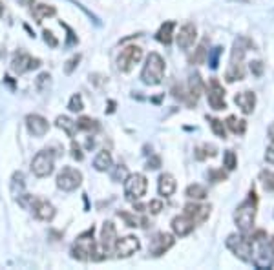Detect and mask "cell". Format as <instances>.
I'll list each match as a JSON object with an SVG mask.
<instances>
[{
	"label": "cell",
	"mask_w": 274,
	"mask_h": 270,
	"mask_svg": "<svg viewBox=\"0 0 274 270\" xmlns=\"http://www.w3.org/2000/svg\"><path fill=\"white\" fill-rule=\"evenodd\" d=\"M252 44L250 40H247L245 37H238L234 40V48H232L230 53V62H228V68L225 71V79L227 82H236V80H242L245 77V64H243V57L247 53V48H250Z\"/></svg>",
	"instance_id": "1"
},
{
	"label": "cell",
	"mask_w": 274,
	"mask_h": 270,
	"mask_svg": "<svg viewBox=\"0 0 274 270\" xmlns=\"http://www.w3.org/2000/svg\"><path fill=\"white\" fill-rule=\"evenodd\" d=\"M256 207H258L256 192L250 190L248 199L243 201L242 205L236 208V212H234V221H236L238 228H240L242 232H247V230L252 228L254 221H256Z\"/></svg>",
	"instance_id": "2"
},
{
	"label": "cell",
	"mask_w": 274,
	"mask_h": 270,
	"mask_svg": "<svg viewBox=\"0 0 274 270\" xmlns=\"http://www.w3.org/2000/svg\"><path fill=\"white\" fill-rule=\"evenodd\" d=\"M164 58L159 53H150L146 58V64L141 71V80L148 86H158L164 77Z\"/></svg>",
	"instance_id": "3"
},
{
	"label": "cell",
	"mask_w": 274,
	"mask_h": 270,
	"mask_svg": "<svg viewBox=\"0 0 274 270\" xmlns=\"http://www.w3.org/2000/svg\"><path fill=\"white\" fill-rule=\"evenodd\" d=\"M227 247L228 250H232V254L240 258L242 261H252V241L247 238V236H242V234H230L227 238Z\"/></svg>",
	"instance_id": "4"
},
{
	"label": "cell",
	"mask_w": 274,
	"mask_h": 270,
	"mask_svg": "<svg viewBox=\"0 0 274 270\" xmlns=\"http://www.w3.org/2000/svg\"><path fill=\"white\" fill-rule=\"evenodd\" d=\"M146 188H148L146 177L142 174L128 175L126 179H124V196H126V199H130V201L141 199V197L146 194Z\"/></svg>",
	"instance_id": "5"
},
{
	"label": "cell",
	"mask_w": 274,
	"mask_h": 270,
	"mask_svg": "<svg viewBox=\"0 0 274 270\" xmlns=\"http://www.w3.org/2000/svg\"><path fill=\"white\" fill-rule=\"evenodd\" d=\"M80 183H82V174L77 168H72V166H64L57 175V186L64 192L77 190Z\"/></svg>",
	"instance_id": "6"
},
{
	"label": "cell",
	"mask_w": 274,
	"mask_h": 270,
	"mask_svg": "<svg viewBox=\"0 0 274 270\" xmlns=\"http://www.w3.org/2000/svg\"><path fill=\"white\" fill-rule=\"evenodd\" d=\"M141 58H142V49L139 46H126L119 53V57H117V68L121 69L122 73H128V71H132V68Z\"/></svg>",
	"instance_id": "7"
},
{
	"label": "cell",
	"mask_w": 274,
	"mask_h": 270,
	"mask_svg": "<svg viewBox=\"0 0 274 270\" xmlns=\"http://www.w3.org/2000/svg\"><path fill=\"white\" fill-rule=\"evenodd\" d=\"M55 163H53V155L50 152H38L32 161V172L37 177H48L53 174Z\"/></svg>",
	"instance_id": "8"
},
{
	"label": "cell",
	"mask_w": 274,
	"mask_h": 270,
	"mask_svg": "<svg viewBox=\"0 0 274 270\" xmlns=\"http://www.w3.org/2000/svg\"><path fill=\"white\" fill-rule=\"evenodd\" d=\"M30 208H32L33 216L40 219V221H52L55 217V207L52 203L46 201V199H38V197L30 196V201H28Z\"/></svg>",
	"instance_id": "9"
},
{
	"label": "cell",
	"mask_w": 274,
	"mask_h": 270,
	"mask_svg": "<svg viewBox=\"0 0 274 270\" xmlns=\"http://www.w3.org/2000/svg\"><path fill=\"white\" fill-rule=\"evenodd\" d=\"M176 239L172 234H166V232H159L154 236V239L150 241V254L154 258H159V256L166 254L172 247H174Z\"/></svg>",
	"instance_id": "10"
},
{
	"label": "cell",
	"mask_w": 274,
	"mask_h": 270,
	"mask_svg": "<svg viewBox=\"0 0 274 270\" xmlns=\"http://www.w3.org/2000/svg\"><path fill=\"white\" fill-rule=\"evenodd\" d=\"M139 249H141V243H139V239L136 236H126V238L117 239L116 245H114V252H116V256L119 260L121 258H130Z\"/></svg>",
	"instance_id": "11"
},
{
	"label": "cell",
	"mask_w": 274,
	"mask_h": 270,
	"mask_svg": "<svg viewBox=\"0 0 274 270\" xmlns=\"http://www.w3.org/2000/svg\"><path fill=\"white\" fill-rule=\"evenodd\" d=\"M40 66V58H33L32 55L28 53H15L13 60H11V69L15 73H26V71H32V69H37Z\"/></svg>",
	"instance_id": "12"
},
{
	"label": "cell",
	"mask_w": 274,
	"mask_h": 270,
	"mask_svg": "<svg viewBox=\"0 0 274 270\" xmlns=\"http://www.w3.org/2000/svg\"><path fill=\"white\" fill-rule=\"evenodd\" d=\"M208 104L214 110H225L227 108L225 90H223L222 82L218 79H210V84H208Z\"/></svg>",
	"instance_id": "13"
},
{
	"label": "cell",
	"mask_w": 274,
	"mask_h": 270,
	"mask_svg": "<svg viewBox=\"0 0 274 270\" xmlns=\"http://www.w3.org/2000/svg\"><path fill=\"white\" fill-rule=\"evenodd\" d=\"M210 205H198V203H188L184 205V216H188L196 225L205 223L210 217Z\"/></svg>",
	"instance_id": "14"
},
{
	"label": "cell",
	"mask_w": 274,
	"mask_h": 270,
	"mask_svg": "<svg viewBox=\"0 0 274 270\" xmlns=\"http://www.w3.org/2000/svg\"><path fill=\"white\" fill-rule=\"evenodd\" d=\"M26 126L28 132L32 133L33 137H44L50 130V124L44 119L42 115H37V113H32V115L26 117Z\"/></svg>",
	"instance_id": "15"
},
{
	"label": "cell",
	"mask_w": 274,
	"mask_h": 270,
	"mask_svg": "<svg viewBox=\"0 0 274 270\" xmlns=\"http://www.w3.org/2000/svg\"><path fill=\"white\" fill-rule=\"evenodd\" d=\"M196 38H198V29H196L194 24H184L180 29V33L176 35V42L181 49H188L190 46H194Z\"/></svg>",
	"instance_id": "16"
},
{
	"label": "cell",
	"mask_w": 274,
	"mask_h": 270,
	"mask_svg": "<svg viewBox=\"0 0 274 270\" xmlns=\"http://www.w3.org/2000/svg\"><path fill=\"white\" fill-rule=\"evenodd\" d=\"M196 228V223L190 219L188 216H178L172 219V230H174L176 236H180V238H184V236H188V234L194 232Z\"/></svg>",
	"instance_id": "17"
},
{
	"label": "cell",
	"mask_w": 274,
	"mask_h": 270,
	"mask_svg": "<svg viewBox=\"0 0 274 270\" xmlns=\"http://www.w3.org/2000/svg\"><path fill=\"white\" fill-rule=\"evenodd\" d=\"M234 102L245 115H248V113H252L254 106H256V93L254 91H240L234 97Z\"/></svg>",
	"instance_id": "18"
},
{
	"label": "cell",
	"mask_w": 274,
	"mask_h": 270,
	"mask_svg": "<svg viewBox=\"0 0 274 270\" xmlns=\"http://www.w3.org/2000/svg\"><path fill=\"white\" fill-rule=\"evenodd\" d=\"M117 241V228L112 221H106L102 225V230H100V245L104 247L106 252L114 250V245Z\"/></svg>",
	"instance_id": "19"
},
{
	"label": "cell",
	"mask_w": 274,
	"mask_h": 270,
	"mask_svg": "<svg viewBox=\"0 0 274 270\" xmlns=\"http://www.w3.org/2000/svg\"><path fill=\"white\" fill-rule=\"evenodd\" d=\"M188 99H186V102H188V106H196V102H198V99H200V95L203 93V80H201L200 75H192L190 77V82H188Z\"/></svg>",
	"instance_id": "20"
},
{
	"label": "cell",
	"mask_w": 274,
	"mask_h": 270,
	"mask_svg": "<svg viewBox=\"0 0 274 270\" xmlns=\"http://www.w3.org/2000/svg\"><path fill=\"white\" fill-rule=\"evenodd\" d=\"M176 188H178V183H176L174 175H172V174H163L161 177H159L158 190H159V194H161V196H164V197L174 196Z\"/></svg>",
	"instance_id": "21"
},
{
	"label": "cell",
	"mask_w": 274,
	"mask_h": 270,
	"mask_svg": "<svg viewBox=\"0 0 274 270\" xmlns=\"http://www.w3.org/2000/svg\"><path fill=\"white\" fill-rule=\"evenodd\" d=\"M174 29H176V22L174 20L164 22L163 26L159 27V31H158V35H156V38H158L161 44H164V46H170V44H172V38H174Z\"/></svg>",
	"instance_id": "22"
},
{
	"label": "cell",
	"mask_w": 274,
	"mask_h": 270,
	"mask_svg": "<svg viewBox=\"0 0 274 270\" xmlns=\"http://www.w3.org/2000/svg\"><path fill=\"white\" fill-rule=\"evenodd\" d=\"M55 13H57V9H55L53 5H48V4H35L32 9V15L37 24H40L48 16H53Z\"/></svg>",
	"instance_id": "23"
},
{
	"label": "cell",
	"mask_w": 274,
	"mask_h": 270,
	"mask_svg": "<svg viewBox=\"0 0 274 270\" xmlns=\"http://www.w3.org/2000/svg\"><path fill=\"white\" fill-rule=\"evenodd\" d=\"M94 166L97 172H106V170H110V166H112V154L110 152H108V150H100L99 154L95 155Z\"/></svg>",
	"instance_id": "24"
},
{
	"label": "cell",
	"mask_w": 274,
	"mask_h": 270,
	"mask_svg": "<svg viewBox=\"0 0 274 270\" xmlns=\"http://www.w3.org/2000/svg\"><path fill=\"white\" fill-rule=\"evenodd\" d=\"M55 124H57V128H60V130H64L66 132V135L68 137L74 139L75 133H77V122H74L70 117H57V121H55Z\"/></svg>",
	"instance_id": "25"
},
{
	"label": "cell",
	"mask_w": 274,
	"mask_h": 270,
	"mask_svg": "<svg viewBox=\"0 0 274 270\" xmlns=\"http://www.w3.org/2000/svg\"><path fill=\"white\" fill-rule=\"evenodd\" d=\"M225 124H227L228 130H230L232 133H236V135H243L245 130H247V122L243 121V119H238V117H234V115L227 117Z\"/></svg>",
	"instance_id": "26"
},
{
	"label": "cell",
	"mask_w": 274,
	"mask_h": 270,
	"mask_svg": "<svg viewBox=\"0 0 274 270\" xmlns=\"http://www.w3.org/2000/svg\"><path fill=\"white\" fill-rule=\"evenodd\" d=\"M206 57H208V49H206V42H201L198 48L194 49V53L190 57V64H196V66H200V64H205L206 62Z\"/></svg>",
	"instance_id": "27"
},
{
	"label": "cell",
	"mask_w": 274,
	"mask_h": 270,
	"mask_svg": "<svg viewBox=\"0 0 274 270\" xmlns=\"http://www.w3.org/2000/svg\"><path fill=\"white\" fill-rule=\"evenodd\" d=\"M77 128L82 130V132L92 133V132H97L100 126H99V122L95 121V119H92V117H80L79 121H77Z\"/></svg>",
	"instance_id": "28"
},
{
	"label": "cell",
	"mask_w": 274,
	"mask_h": 270,
	"mask_svg": "<svg viewBox=\"0 0 274 270\" xmlns=\"http://www.w3.org/2000/svg\"><path fill=\"white\" fill-rule=\"evenodd\" d=\"M218 155V148L216 146H212V144H201L196 148V157L200 161L206 159V157H216Z\"/></svg>",
	"instance_id": "29"
},
{
	"label": "cell",
	"mask_w": 274,
	"mask_h": 270,
	"mask_svg": "<svg viewBox=\"0 0 274 270\" xmlns=\"http://www.w3.org/2000/svg\"><path fill=\"white\" fill-rule=\"evenodd\" d=\"M186 197H190V199H205L206 197V188L205 186L198 185V183H194V185H190L188 188H186Z\"/></svg>",
	"instance_id": "30"
},
{
	"label": "cell",
	"mask_w": 274,
	"mask_h": 270,
	"mask_svg": "<svg viewBox=\"0 0 274 270\" xmlns=\"http://www.w3.org/2000/svg\"><path fill=\"white\" fill-rule=\"evenodd\" d=\"M208 124H210L212 132L216 133L218 137L227 139V130H225V124H223V121H220V119H216V117H208Z\"/></svg>",
	"instance_id": "31"
},
{
	"label": "cell",
	"mask_w": 274,
	"mask_h": 270,
	"mask_svg": "<svg viewBox=\"0 0 274 270\" xmlns=\"http://www.w3.org/2000/svg\"><path fill=\"white\" fill-rule=\"evenodd\" d=\"M260 179H262V185L267 192H274V172L270 170H264L260 174Z\"/></svg>",
	"instance_id": "32"
},
{
	"label": "cell",
	"mask_w": 274,
	"mask_h": 270,
	"mask_svg": "<svg viewBox=\"0 0 274 270\" xmlns=\"http://www.w3.org/2000/svg\"><path fill=\"white\" fill-rule=\"evenodd\" d=\"M223 166L227 170H234L238 166V157L232 150H227V152L223 154Z\"/></svg>",
	"instance_id": "33"
},
{
	"label": "cell",
	"mask_w": 274,
	"mask_h": 270,
	"mask_svg": "<svg viewBox=\"0 0 274 270\" xmlns=\"http://www.w3.org/2000/svg\"><path fill=\"white\" fill-rule=\"evenodd\" d=\"M128 168L126 166H122V164H119L116 170H114V174H112V181H116V183H121V181H124L128 177Z\"/></svg>",
	"instance_id": "34"
},
{
	"label": "cell",
	"mask_w": 274,
	"mask_h": 270,
	"mask_svg": "<svg viewBox=\"0 0 274 270\" xmlns=\"http://www.w3.org/2000/svg\"><path fill=\"white\" fill-rule=\"evenodd\" d=\"M70 111H80L82 108H84V102H82V97L77 93V95H74L72 99H70V104H68Z\"/></svg>",
	"instance_id": "35"
},
{
	"label": "cell",
	"mask_w": 274,
	"mask_h": 270,
	"mask_svg": "<svg viewBox=\"0 0 274 270\" xmlns=\"http://www.w3.org/2000/svg\"><path fill=\"white\" fill-rule=\"evenodd\" d=\"M50 79H52V77H50V73H40L37 77V80H35V86H37V90L38 91H44L48 88V86H50Z\"/></svg>",
	"instance_id": "36"
},
{
	"label": "cell",
	"mask_w": 274,
	"mask_h": 270,
	"mask_svg": "<svg viewBox=\"0 0 274 270\" xmlns=\"http://www.w3.org/2000/svg\"><path fill=\"white\" fill-rule=\"evenodd\" d=\"M220 55H222V48H214L212 49V53L208 51V64H210V68L212 69H216L218 68V64H220Z\"/></svg>",
	"instance_id": "37"
},
{
	"label": "cell",
	"mask_w": 274,
	"mask_h": 270,
	"mask_svg": "<svg viewBox=\"0 0 274 270\" xmlns=\"http://www.w3.org/2000/svg\"><path fill=\"white\" fill-rule=\"evenodd\" d=\"M79 62H80V55H75V57H72L68 62H66V66H64V73L72 75V73H74V69L79 66Z\"/></svg>",
	"instance_id": "38"
},
{
	"label": "cell",
	"mask_w": 274,
	"mask_h": 270,
	"mask_svg": "<svg viewBox=\"0 0 274 270\" xmlns=\"http://www.w3.org/2000/svg\"><path fill=\"white\" fill-rule=\"evenodd\" d=\"M208 179H210L212 183H220V181L227 179V174H225L223 170H210V172H208Z\"/></svg>",
	"instance_id": "39"
},
{
	"label": "cell",
	"mask_w": 274,
	"mask_h": 270,
	"mask_svg": "<svg viewBox=\"0 0 274 270\" xmlns=\"http://www.w3.org/2000/svg\"><path fill=\"white\" fill-rule=\"evenodd\" d=\"M117 216L119 217H122V219H124V221H126V225L130 228H136V227H139V221H137L136 217L132 216V214H128V212H119L117 214Z\"/></svg>",
	"instance_id": "40"
},
{
	"label": "cell",
	"mask_w": 274,
	"mask_h": 270,
	"mask_svg": "<svg viewBox=\"0 0 274 270\" xmlns=\"http://www.w3.org/2000/svg\"><path fill=\"white\" fill-rule=\"evenodd\" d=\"M42 35H44V40H46L48 46H52V48H57V46H58V40H57V37H55V35H53L52 31L44 29Z\"/></svg>",
	"instance_id": "41"
},
{
	"label": "cell",
	"mask_w": 274,
	"mask_h": 270,
	"mask_svg": "<svg viewBox=\"0 0 274 270\" xmlns=\"http://www.w3.org/2000/svg\"><path fill=\"white\" fill-rule=\"evenodd\" d=\"M148 210L156 216V214H159L161 210H163V201H159V199H152V201L148 203Z\"/></svg>",
	"instance_id": "42"
},
{
	"label": "cell",
	"mask_w": 274,
	"mask_h": 270,
	"mask_svg": "<svg viewBox=\"0 0 274 270\" xmlns=\"http://www.w3.org/2000/svg\"><path fill=\"white\" fill-rule=\"evenodd\" d=\"M72 157L74 159H77V161H82L84 159V154H82V150H80V146L77 143H72Z\"/></svg>",
	"instance_id": "43"
},
{
	"label": "cell",
	"mask_w": 274,
	"mask_h": 270,
	"mask_svg": "<svg viewBox=\"0 0 274 270\" xmlns=\"http://www.w3.org/2000/svg\"><path fill=\"white\" fill-rule=\"evenodd\" d=\"M250 71H252V75L260 77V75L264 73V62H260V60H254V62H250Z\"/></svg>",
	"instance_id": "44"
},
{
	"label": "cell",
	"mask_w": 274,
	"mask_h": 270,
	"mask_svg": "<svg viewBox=\"0 0 274 270\" xmlns=\"http://www.w3.org/2000/svg\"><path fill=\"white\" fill-rule=\"evenodd\" d=\"M161 166V157L159 155H152L146 163V168H152V170H158Z\"/></svg>",
	"instance_id": "45"
},
{
	"label": "cell",
	"mask_w": 274,
	"mask_h": 270,
	"mask_svg": "<svg viewBox=\"0 0 274 270\" xmlns=\"http://www.w3.org/2000/svg\"><path fill=\"white\" fill-rule=\"evenodd\" d=\"M265 161L270 164H274V141L267 146V152H265Z\"/></svg>",
	"instance_id": "46"
},
{
	"label": "cell",
	"mask_w": 274,
	"mask_h": 270,
	"mask_svg": "<svg viewBox=\"0 0 274 270\" xmlns=\"http://www.w3.org/2000/svg\"><path fill=\"white\" fill-rule=\"evenodd\" d=\"M134 210H137V212H142V210H144V205H139V203H137V205H134Z\"/></svg>",
	"instance_id": "47"
},
{
	"label": "cell",
	"mask_w": 274,
	"mask_h": 270,
	"mask_svg": "<svg viewBox=\"0 0 274 270\" xmlns=\"http://www.w3.org/2000/svg\"><path fill=\"white\" fill-rule=\"evenodd\" d=\"M20 4H22V5H28V4H32V5H33V4H35V0H20Z\"/></svg>",
	"instance_id": "48"
},
{
	"label": "cell",
	"mask_w": 274,
	"mask_h": 270,
	"mask_svg": "<svg viewBox=\"0 0 274 270\" xmlns=\"http://www.w3.org/2000/svg\"><path fill=\"white\" fill-rule=\"evenodd\" d=\"M269 245H270V249H272V252H274V238L269 239Z\"/></svg>",
	"instance_id": "49"
},
{
	"label": "cell",
	"mask_w": 274,
	"mask_h": 270,
	"mask_svg": "<svg viewBox=\"0 0 274 270\" xmlns=\"http://www.w3.org/2000/svg\"><path fill=\"white\" fill-rule=\"evenodd\" d=\"M269 133H270V135H272V137H274V124H272V126L269 128Z\"/></svg>",
	"instance_id": "50"
},
{
	"label": "cell",
	"mask_w": 274,
	"mask_h": 270,
	"mask_svg": "<svg viewBox=\"0 0 274 270\" xmlns=\"http://www.w3.org/2000/svg\"><path fill=\"white\" fill-rule=\"evenodd\" d=\"M4 13V5H2V2H0V15Z\"/></svg>",
	"instance_id": "51"
}]
</instances>
